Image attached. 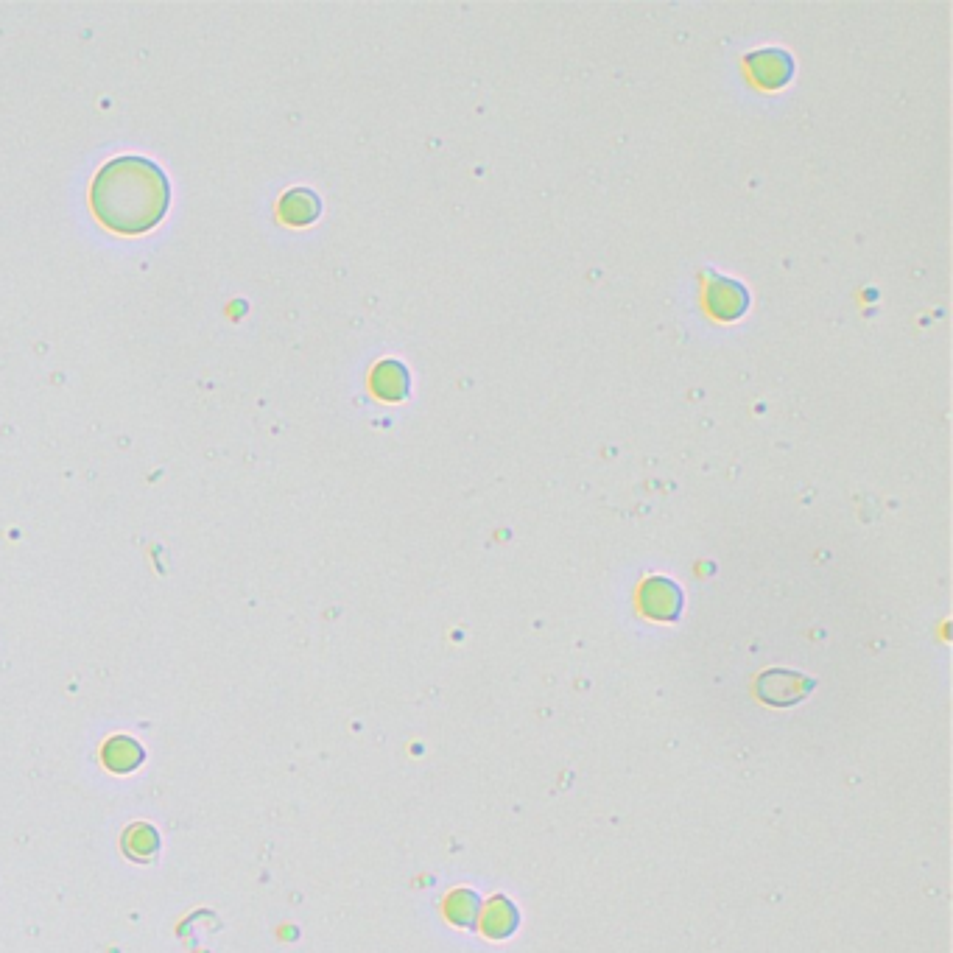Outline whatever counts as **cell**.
I'll list each match as a JSON object with an SVG mask.
<instances>
[{
	"label": "cell",
	"mask_w": 953,
	"mask_h": 953,
	"mask_svg": "<svg viewBox=\"0 0 953 953\" xmlns=\"http://www.w3.org/2000/svg\"><path fill=\"white\" fill-rule=\"evenodd\" d=\"M372 389L383 400H403L409 392V372L397 361H383L372 372Z\"/></svg>",
	"instance_id": "cell-4"
},
{
	"label": "cell",
	"mask_w": 953,
	"mask_h": 953,
	"mask_svg": "<svg viewBox=\"0 0 953 953\" xmlns=\"http://www.w3.org/2000/svg\"><path fill=\"white\" fill-rule=\"evenodd\" d=\"M104 761H107L109 769H115V772H129V769H135L137 763H140V747H137L135 741H129V738H115V741H109L107 749H104Z\"/></svg>",
	"instance_id": "cell-6"
},
{
	"label": "cell",
	"mask_w": 953,
	"mask_h": 953,
	"mask_svg": "<svg viewBox=\"0 0 953 953\" xmlns=\"http://www.w3.org/2000/svg\"><path fill=\"white\" fill-rule=\"evenodd\" d=\"M708 305L710 311L719 316V319H736V316L744 314V308H747V294H744V288L738 286V283L716 280L708 291Z\"/></svg>",
	"instance_id": "cell-3"
},
{
	"label": "cell",
	"mask_w": 953,
	"mask_h": 953,
	"mask_svg": "<svg viewBox=\"0 0 953 953\" xmlns=\"http://www.w3.org/2000/svg\"><path fill=\"white\" fill-rule=\"evenodd\" d=\"M749 70L755 73V79H758L763 87H780V84H786V79L791 76L789 59L783 54H775V51L752 56V59H749Z\"/></svg>",
	"instance_id": "cell-5"
},
{
	"label": "cell",
	"mask_w": 953,
	"mask_h": 953,
	"mask_svg": "<svg viewBox=\"0 0 953 953\" xmlns=\"http://www.w3.org/2000/svg\"><path fill=\"white\" fill-rule=\"evenodd\" d=\"M319 196L314 191H308V188H297V191H288L283 199H280V205H277V213H280V221L288 224V227H305V224H314L316 216H319Z\"/></svg>",
	"instance_id": "cell-2"
},
{
	"label": "cell",
	"mask_w": 953,
	"mask_h": 953,
	"mask_svg": "<svg viewBox=\"0 0 953 953\" xmlns=\"http://www.w3.org/2000/svg\"><path fill=\"white\" fill-rule=\"evenodd\" d=\"M171 188L157 163L146 157H115L93 179L90 205L112 232L140 235L157 227L168 213Z\"/></svg>",
	"instance_id": "cell-1"
}]
</instances>
